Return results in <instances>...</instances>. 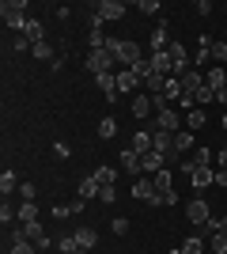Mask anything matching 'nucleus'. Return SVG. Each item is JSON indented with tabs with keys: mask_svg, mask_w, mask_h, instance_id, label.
<instances>
[{
	"mask_svg": "<svg viewBox=\"0 0 227 254\" xmlns=\"http://www.w3.org/2000/svg\"><path fill=\"white\" fill-rule=\"evenodd\" d=\"M0 15H4V27H11V31H23L27 27V0H4L0 4Z\"/></svg>",
	"mask_w": 227,
	"mask_h": 254,
	"instance_id": "f257e3e1",
	"label": "nucleus"
},
{
	"mask_svg": "<svg viewBox=\"0 0 227 254\" xmlns=\"http://www.w3.org/2000/svg\"><path fill=\"white\" fill-rule=\"evenodd\" d=\"M106 50L114 53L121 64H129V68H133L136 61H144V57H140V46L129 42V38H106Z\"/></svg>",
	"mask_w": 227,
	"mask_h": 254,
	"instance_id": "f03ea898",
	"label": "nucleus"
},
{
	"mask_svg": "<svg viewBox=\"0 0 227 254\" xmlns=\"http://www.w3.org/2000/svg\"><path fill=\"white\" fill-rule=\"evenodd\" d=\"M114 64H118V57H114L106 46H102V50H91V53H87V72H95V76L110 72Z\"/></svg>",
	"mask_w": 227,
	"mask_h": 254,
	"instance_id": "7ed1b4c3",
	"label": "nucleus"
},
{
	"mask_svg": "<svg viewBox=\"0 0 227 254\" xmlns=\"http://www.w3.org/2000/svg\"><path fill=\"white\" fill-rule=\"evenodd\" d=\"M125 4H121V0H98V8H95V15L102 23H114V19H121V15H125Z\"/></svg>",
	"mask_w": 227,
	"mask_h": 254,
	"instance_id": "20e7f679",
	"label": "nucleus"
},
{
	"mask_svg": "<svg viewBox=\"0 0 227 254\" xmlns=\"http://www.w3.org/2000/svg\"><path fill=\"white\" fill-rule=\"evenodd\" d=\"M155 129H163V133H178V129H182V114L171 110V106H167V110H155Z\"/></svg>",
	"mask_w": 227,
	"mask_h": 254,
	"instance_id": "39448f33",
	"label": "nucleus"
},
{
	"mask_svg": "<svg viewBox=\"0 0 227 254\" xmlns=\"http://www.w3.org/2000/svg\"><path fill=\"white\" fill-rule=\"evenodd\" d=\"M185 220H189V224H201V228H205V224L212 220V212H208V205L201 201V197H193V201L185 205Z\"/></svg>",
	"mask_w": 227,
	"mask_h": 254,
	"instance_id": "423d86ee",
	"label": "nucleus"
},
{
	"mask_svg": "<svg viewBox=\"0 0 227 254\" xmlns=\"http://www.w3.org/2000/svg\"><path fill=\"white\" fill-rule=\"evenodd\" d=\"M148 64H151V72H159V76H174V61H171V53H167V50L151 53Z\"/></svg>",
	"mask_w": 227,
	"mask_h": 254,
	"instance_id": "0eeeda50",
	"label": "nucleus"
},
{
	"mask_svg": "<svg viewBox=\"0 0 227 254\" xmlns=\"http://www.w3.org/2000/svg\"><path fill=\"white\" fill-rule=\"evenodd\" d=\"M118 163H121V167H125V171H129V175H133V179H140V152H133V148H121V156H118Z\"/></svg>",
	"mask_w": 227,
	"mask_h": 254,
	"instance_id": "6e6552de",
	"label": "nucleus"
},
{
	"mask_svg": "<svg viewBox=\"0 0 227 254\" xmlns=\"http://www.w3.org/2000/svg\"><path fill=\"white\" fill-rule=\"evenodd\" d=\"M140 167H144V175H159V171L167 167V156H159V152L151 148V152H144V156H140Z\"/></svg>",
	"mask_w": 227,
	"mask_h": 254,
	"instance_id": "1a4fd4ad",
	"label": "nucleus"
},
{
	"mask_svg": "<svg viewBox=\"0 0 227 254\" xmlns=\"http://www.w3.org/2000/svg\"><path fill=\"white\" fill-rule=\"evenodd\" d=\"M205 87H212V91H224L227 87V72H224V64H212L205 72Z\"/></svg>",
	"mask_w": 227,
	"mask_h": 254,
	"instance_id": "9d476101",
	"label": "nucleus"
},
{
	"mask_svg": "<svg viewBox=\"0 0 227 254\" xmlns=\"http://www.w3.org/2000/svg\"><path fill=\"white\" fill-rule=\"evenodd\" d=\"M23 38H27L31 46L45 42V27H42V19H27V27H23Z\"/></svg>",
	"mask_w": 227,
	"mask_h": 254,
	"instance_id": "9b49d317",
	"label": "nucleus"
},
{
	"mask_svg": "<svg viewBox=\"0 0 227 254\" xmlns=\"http://www.w3.org/2000/svg\"><path fill=\"white\" fill-rule=\"evenodd\" d=\"M133 197H140V201H151V197H155V182H151V175H144V179L133 182Z\"/></svg>",
	"mask_w": 227,
	"mask_h": 254,
	"instance_id": "f8f14e48",
	"label": "nucleus"
},
{
	"mask_svg": "<svg viewBox=\"0 0 227 254\" xmlns=\"http://www.w3.org/2000/svg\"><path fill=\"white\" fill-rule=\"evenodd\" d=\"M129 103H133V118H148L151 110H155V99L151 95H133Z\"/></svg>",
	"mask_w": 227,
	"mask_h": 254,
	"instance_id": "ddd939ff",
	"label": "nucleus"
},
{
	"mask_svg": "<svg viewBox=\"0 0 227 254\" xmlns=\"http://www.w3.org/2000/svg\"><path fill=\"white\" fill-rule=\"evenodd\" d=\"M189 182H193L197 190H205V186H212V182H216V171H212V167H193Z\"/></svg>",
	"mask_w": 227,
	"mask_h": 254,
	"instance_id": "4468645a",
	"label": "nucleus"
},
{
	"mask_svg": "<svg viewBox=\"0 0 227 254\" xmlns=\"http://www.w3.org/2000/svg\"><path fill=\"white\" fill-rule=\"evenodd\" d=\"M167 27H171V23L159 15V27L151 31V53H159V50H167V46H171V42H167Z\"/></svg>",
	"mask_w": 227,
	"mask_h": 254,
	"instance_id": "2eb2a0df",
	"label": "nucleus"
},
{
	"mask_svg": "<svg viewBox=\"0 0 227 254\" xmlns=\"http://www.w3.org/2000/svg\"><path fill=\"white\" fill-rule=\"evenodd\" d=\"M151 140H155V129H151V133H148V129H144V133H133V144H129V148L144 156V152H151Z\"/></svg>",
	"mask_w": 227,
	"mask_h": 254,
	"instance_id": "dca6fc26",
	"label": "nucleus"
},
{
	"mask_svg": "<svg viewBox=\"0 0 227 254\" xmlns=\"http://www.w3.org/2000/svg\"><path fill=\"white\" fill-rule=\"evenodd\" d=\"M189 148H193V133H182V129H178V133H174V156L178 159L189 156Z\"/></svg>",
	"mask_w": 227,
	"mask_h": 254,
	"instance_id": "f3484780",
	"label": "nucleus"
},
{
	"mask_svg": "<svg viewBox=\"0 0 227 254\" xmlns=\"http://www.w3.org/2000/svg\"><path fill=\"white\" fill-rule=\"evenodd\" d=\"M98 190H102V186H98V179H95V175H87V179L80 182V197H84V201H95V197H98Z\"/></svg>",
	"mask_w": 227,
	"mask_h": 254,
	"instance_id": "a211bd4d",
	"label": "nucleus"
},
{
	"mask_svg": "<svg viewBox=\"0 0 227 254\" xmlns=\"http://www.w3.org/2000/svg\"><path fill=\"white\" fill-rule=\"evenodd\" d=\"M136 87H140V80H136V72H118V91H125V95H133V91H136Z\"/></svg>",
	"mask_w": 227,
	"mask_h": 254,
	"instance_id": "6ab92c4d",
	"label": "nucleus"
},
{
	"mask_svg": "<svg viewBox=\"0 0 227 254\" xmlns=\"http://www.w3.org/2000/svg\"><path fill=\"white\" fill-rule=\"evenodd\" d=\"M76 243L84 247V251H91V247L98 243V235H95V228H76Z\"/></svg>",
	"mask_w": 227,
	"mask_h": 254,
	"instance_id": "aec40b11",
	"label": "nucleus"
},
{
	"mask_svg": "<svg viewBox=\"0 0 227 254\" xmlns=\"http://www.w3.org/2000/svg\"><path fill=\"white\" fill-rule=\"evenodd\" d=\"M31 53H34V57H38V61H49V64H53L57 57H61V53H57V50H53V46H49V42H38V46H34Z\"/></svg>",
	"mask_w": 227,
	"mask_h": 254,
	"instance_id": "412c9836",
	"label": "nucleus"
},
{
	"mask_svg": "<svg viewBox=\"0 0 227 254\" xmlns=\"http://www.w3.org/2000/svg\"><path fill=\"white\" fill-rule=\"evenodd\" d=\"M15 216H19V224H34V220H38V205H34V201H23Z\"/></svg>",
	"mask_w": 227,
	"mask_h": 254,
	"instance_id": "4be33fe9",
	"label": "nucleus"
},
{
	"mask_svg": "<svg viewBox=\"0 0 227 254\" xmlns=\"http://www.w3.org/2000/svg\"><path fill=\"white\" fill-rule=\"evenodd\" d=\"M163 99L171 103V99H182V84H178V76H167V84H163Z\"/></svg>",
	"mask_w": 227,
	"mask_h": 254,
	"instance_id": "5701e85b",
	"label": "nucleus"
},
{
	"mask_svg": "<svg viewBox=\"0 0 227 254\" xmlns=\"http://www.w3.org/2000/svg\"><path fill=\"white\" fill-rule=\"evenodd\" d=\"M95 179H98V186H114V179H118V171L110 167V163H98Z\"/></svg>",
	"mask_w": 227,
	"mask_h": 254,
	"instance_id": "b1692460",
	"label": "nucleus"
},
{
	"mask_svg": "<svg viewBox=\"0 0 227 254\" xmlns=\"http://www.w3.org/2000/svg\"><path fill=\"white\" fill-rule=\"evenodd\" d=\"M208 122V114H205V106H193V110H189V114H185V126L189 129H201Z\"/></svg>",
	"mask_w": 227,
	"mask_h": 254,
	"instance_id": "393cba45",
	"label": "nucleus"
},
{
	"mask_svg": "<svg viewBox=\"0 0 227 254\" xmlns=\"http://www.w3.org/2000/svg\"><path fill=\"white\" fill-rule=\"evenodd\" d=\"M151 182H155V190H174V179H171V167H163L159 175H151Z\"/></svg>",
	"mask_w": 227,
	"mask_h": 254,
	"instance_id": "a878e982",
	"label": "nucleus"
},
{
	"mask_svg": "<svg viewBox=\"0 0 227 254\" xmlns=\"http://www.w3.org/2000/svg\"><path fill=\"white\" fill-rule=\"evenodd\" d=\"M182 254H205V235H189L182 243Z\"/></svg>",
	"mask_w": 227,
	"mask_h": 254,
	"instance_id": "bb28decb",
	"label": "nucleus"
},
{
	"mask_svg": "<svg viewBox=\"0 0 227 254\" xmlns=\"http://www.w3.org/2000/svg\"><path fill=\"white\" fill-rule=\"evenodd\" d=\"M76 212H84V197H76V201H68V205H57L53 216H76Z\"/></svg>",
	"mask_w": 227,
	"mask_h": 254,
	"instance_id": "cd10ccee",
	"label": "nucleus"
},
{
	"mask_svg": "<svg viewBox=\"0 0 227 254\" xmlns=\"http://www.w3.org/2000/svg\"><path fill=\"white\" fill-rule=\"evenodd\" d=\"M57 247H61V254H87L84 247L76 243V235H65V239H57Z\"/></svg>",
	"mask_w": 227,
	"mask_h": 254,
	"instance_id": "c85d7f7f",
	"label": "nucleus"
},
{
	"mask_svg": "<svg viewBox=\"0 0 227 254\" xmlns=\"http://www.w3.org/2000/svg\"><path fill=\"white\" fill-rule=\"evenodd\" d=\"M0 190L4 193H19V179H15L11 171H4V175H0Z\"/></svg>",
	"mask_w": 227,
	"mask_h": 254,
	"instance_id": "c756f323",
	"label": "nucleus"
},
{
	"mask_svg": "<svg viewBox=\"0 0 227 254\" xmlns=\"http://www.w3.org/2000/svg\"><path fill=\"white\" fill-rule=\"evenodd\" d=\"M114 133H118V122H114V118H102V122H98V137L110 140Z\"/></svg>",
	"mask_w": 227,
	"mask_h": 254,
	"instance_id": "7c9ffc66",
	"label": "nucleus"
},
{
	"mask_svg": "<svg viewBox=\"0 0 227 254\" xmlns=\"http://www.w3.org/2000/svg\"><path fill=\"white\" fill-rule=\"evenodd\" d=\"M208 247H212V254H227V235H224V232H212Z\"/></svg>",
	"mask_w": 227,
	"mask_h": 254,
	"instance_id": "2f4dec72",
	"label": "nucleus"
},
{
	"mask_svg": "<svg viewBox=\"0 0 227 254\" xmlns=\"http://www.w3.org/2000/svg\"><path fill=\"white\" fill-rule=\"evenodd\" d=\"M193 167H212V148H197L193 152Z\"/></svg>",
	"mask_w": 227,
	"mask_h": 254,
	"instance_id": "473e14b6",
	"label": "nucleus"
},
{
	"mask_svg": "<svg viewBox=\"0 0 227 254\" xmlns=\"http://www.w3.org/2000/svg\"><path fill=\"white\" fill-rule=\"evenodd\" d=\"M133 72H136V80H140V84H144V80H148V76H155V72H151V64H148V57L133 64Z\"/></svg>",
	"mask_w": 227,
	"mask_h": 254,
	"instance_id": "72a5a7b5",
	"label": "nucleus"
},
{
	"mask_svg": "<svg viewBox=\"0 0 227 254\" xmlns=\"http://www.w3.org/2000/svg\"><path fill=\"white\" fill-rule=\"evenodd\" d=\"M193 103H197V106H205V103H216V91H212V87H201V91L193 95Z\"/></svg>",
	"mask_w": 227,
	"mask_h": 254,
	"instance_id": "f704fd0d",
	"label": "nucleus"
},
{
	"mask_svg": "<svg viewBox=\"0 0 227 254\" xmlns=\"http://www.w3.org/2000/svg\"><path fill=\"white\" fill-rule=\"evenodd\" d=\"M212 61H216V64L227 61V42H212Z\"/></svg>",
	"mask_w": 227,
	"mask_h": 254,
	"instance_id": "c9c22d12",
	"label": "nucleus"
},
{
	"mask_svg": "<svg viewBox=\"0 0 227 254\" xmlns=\"http://www.w3.org/2000/svg\"><path fill=\"white\" fill-rule=\"evenodd\" d=\"M87 46H91V50H102V46H106V34H102V31H91V34H87Z\"/></svg>",
	"mask_w": 227,
	"mask_h": 254,
	"instance_id": "e433bc0d",
	"label": "nucleus"
},
{
	"mask_svg": "<svg viewBox=\"0 0 227 254\" xmlns=\"http://www.w3.org/2000/svg\"><path fill=\"white\" fill-rule=\"evenodd\" d=\"M98 201H102V205H114V201H118V190H114V186H102V190H98Z\"/></svg>",
	"mask_w": 227,
	"mask_h": 254,
	"instance_id": "4c0bfd02",
	"label": "nucleus"
},
{
	"mask_svg": "<svg viewBox=\"0 0 227 254\" xmlns=\"http://www.w3.org/2000/svg\"><path fill=\"white\" fill-rule=\"evenodd\" d=\"M136 11H144V15H159V4H155V0H140V4H136Z\"/></svg>",
	"mask_w": 227,
	"mask_h": 254,
	"instance_id": "58836bf2",
	"label": "nucleus"
},
{
	"mask_svg": "<svg viewBox=\"0 0 227 254\" xmlns=\"http://www.w3.org/2000/svg\"><path fill=\"white\" fill-rule=\"evenodd\" d=\"M8 254H34V243H27V239H19V243H11Z\"/></svg>",
	"mask_w": 227,
	"mask_h": 254,
	"instance_id": "ea45409f",
	"label": "nucleus"
},
{
	"mask_svg": "<svg viewBox=\"0 0 227 254\" xmlns=\"http://www.w3.org/2000/svg\"><path fill=\"white\" fill-rule=\"evenodd\" d=\"M34 193H38V190H34L31 182H19V197H23V201H34Z\"/></svg>",
	"mask_w": 227,
	"mask_h": 254,
	"instance_id": "a19ab883",
	"label": "nucleus"
},
{
	"mask_svg": "<svg viewBox=\"0 0 227 254\" xmlns=\"http://www.w3.org/2000/svg\"><path fill=\"white\" fill-rule=\"evenodd\" d=\"M110 228H114V235H125V232H129V220L118 216V220H110Z\"/></svg>",
	"mask_w": 227,
	"mask_h": 254,
	"instance_id": "79ce46f5",
	"label": "nucleus"
},
{
	"mask_svg": "<svg viewBox=\"0 0 227 254\" xmlns=\"http://www.w3.org/2000/svg\"><path fill=\"white\" fill-rule=\"evenodd\" d=\"M11 220H19V216H15V212L8 209V201H4L0 205V224H11Z\"/></svg>",
	"mask_w": 227,
	"mask_h": 254,
	"instance_id": "37998d69",
	"label": "nucleus"
},
{
	"mask_svg": "<svg viewBox=\"0 0 227 254\" xmlns=\"http://www.w3.org/2000/svg\"><path fill=\"white\" fill-rule=\"evenodd\" d=\"M193 11H197V15H212V4H208V0H197Z\"/></svg>",
	"mask_w": 227,
	"mask_h": 254,
	"instance_id": "c03bdc74",
	"label": "nucleus"
},
{
	"mask_svg": "<svg viewBox=\"0 0 227 254\" xmlns=\"http://www.w3.org/2000/svg\"><path fill=\"white\" fill-rule=\"evenodd\" d=\"M53 156H57V159H68V144H65V140H61V144H53Z\"/></svg>",
	"mask_w": 227,
	"mask_h": 254,
	"instance_id": "a18cd8bd",
	"label": "nucleus"
},
{
	"mask_svg": "<svg viewBox=\"0 0 227 254\" xmlns=\"http://www.w3.org/2000/svg\"><path fill=\"white\" fill-rule=\"evenodd\" d=\"M216 186H224V190H227V171H216Z\"/></svg>",
	"mask_w": 227,
	"mask_h": 254,
	"instance_id": "49530a36",
	"label": "nucleus"
},
{
	"mask_svg": "<svg viewBox=\"0 0 227 254\" xmlns=\"http://www.w3.org/2000/svg\"><path fill=\"white\" fill-rule=\"evenodd\" d=\"M220 171H227V148H220Z\"/></svg>",
	"mask_w": 227,
	"mask_h": 254,
	"instance_id": "de8ad7c7",
	"label": "nucleus"
},
{
	"mask_svg": "<svg viewBox=\"0 0 227 254\" xmlns=\"http://www.w3.org/2000/svg\"><path fill=\"white\" fill-rule=\"evenodd\" d=\"M216 103H220V106H227V87H224V91H216Z\"/></svg>",
	"mask_w": 227,
	"mask_h": 254,
	"instance_id": "09e8293b",
	"label": "nucleus"
},
{
	"mask_svg": "<svg viewBox=\"0 0 227 254\" xmlns=\"http://www.w3.org/2000/svg\"><path fill=\"white\" fill-rule=\"evenodd\" d=\"M224 11H227V8H224Z\"/></svg>",
	"mask_w": 227,
	"mask_h": 254,
	"instance_id": "8fccbe9b",
	"label": "nucleus"
}]
</instances>
